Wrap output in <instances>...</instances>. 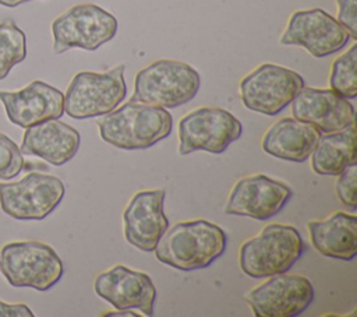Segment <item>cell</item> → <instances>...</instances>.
Instances as JSON below:
<instances>
[{
	"label": "cell",
	"instance_id": "cell-18",
	"mask_svg": "<svg viewBox=\"0 0 357 317\" xmlns=\"http://www.w3.org/2000/svg\"><path fill=\"white\" fill-rule=\"evenodd\" d=\"M81 135L74 127L59 119H47L26 127L20 149L22 154L61 166L75 156Z\"/></svg>",
	"mask_w": 357,
	"mask_h": 317
},
{
	"label": "cell",
	"instance_id": "cell-23",
	"mask_svg": "<svg viewBox=\"0 0 357 317\" xmlns=\"http://www.w3.org/2000/svg\"><path fill=\"white\" fill-rule=\"evenodd\" d=\"M329 87L346 99L357 96V45L353 43L343 54L336 57L331 67Z\"/></svg>",
	"mask_w": 357,
	"mask_h": 317
},
{
	"label": "cell",
	"instance_id": "cell-9",
	"mask_svg": "<svg viewBox=\"0 0 357 317\" xmlns=\"http://www.w3.org/2000/svg\"><path fill=\"white\" fill-rule=\"evenodd\" d=\"M243 124L229 110L202 106L191 110L178 121V154L194 151L222 154L241 137Z\"/></svg>",
	"mask_w": 357,
	"mask_h": 317
},
{
	"label": "cell",
	"instance_id": "cell-22",
	"mask_svg": "<svg viewBox=\"0 0 357 317\" xmlns=\"http://www.w3.org/2000/svg\"><path fill=\"white\" fill-rule=\"evenodd\" d=\"M26 57V38L13 20L0 24V80Z\"/></svg>",
	"mask_w": 357,
	"mask_h": 317
},
{
	"label": "cell",
	"instance_id": "cell-4",
	"mask_svg": "<svg viewBox=\"0 0 357 317\" xmlns=\"http://www.w3.org/2000/svg\"><path fill=\"white\" fill-rule=\"evenodd\" d=\"M199 87L201 75L194 67L184 61L160 59L137 73L130 101L173 109L194 99Z\"/></svg>",
	"mask_w": 357,
	"mask_h": 317
},
{
	"label": "cell",
	"instance_id": "cell-2",
	"mask_svg": "<svg viewBox=\"0 0 357 317\" xmlns=\"http://www.w3.org/2000/svg\"><path fill=\"white\" fill-rule=\"evenodd\" d=\"M96 126L105 142L134 151L151 148L165 140L172 133L173 117L165 108L128 101L102 116Z\"/></svg>",
	"mask_w": 357,
	"mask_h": 317
},
{
	"label": "cell",
	"instance_id": "cell-11",
	"mask_svg": "<svg viewBox=\"0 0 357 317\" xmlns=\"http://www.w3.org/2000/svg\"><path fill=\"white\" fill-rule=\"evenodd\" d=\"M350 39L347 29L335 17L315 7L294 11L279 42L301 46L314 57H326L342 50Z\"/></svg>",
	"mask_w": 357,
	"mask_h": 317
},
{
	"label": "cell",
	"instance_id": "cell-3",
	"mask_svg": "<svg viewBox=\"0 0 357 317\" xmlns=\"http://www.w3.org/2000/svg\"><path fill=\"white\" fill-rule=\"evenodd\" d=\"M305 243L290 225L269 223L240 246L238 264L251 278H268L287 272L304 254Z\"/></svg>",
	"mask_w": 357,
	"mask_h": 317
},
{
	"label": "cell",
	"instance_id": "cell-16",
	"mask_svg": "<svg viewBox=\"0 0 357 317\" xmlns=\"http://www.w3.org/2000/svg\"><path fill=\"white\" fill-rule=\"evenodd\" d=\"M291 113L294 119L312 124L324 134L356 123L354 106L332 89L303 87L291 101Z\"/></svg>",
	"mask_w": 357,
	"mask_h": 317
},
{
	"label": "cell",
	"instance_id": "cell-21",
	"mask_svg": "<svg viewBox=\"0 0 357 317\" xmlns=\"http://www.w3.org/2000/svg\"><path fill=\"white\" fill-rule=\"evenodd\" d=\"M311 168L321 176H337L356 163V126L319 137L311 152Z\"/></svg>",
	"mask_w": 357,
	"mask_h": 317
},
{
	"label": "cell",
	"instance_id": "cell-6",
	"mask_svg": "<svg viewBox=\"0 0 357 317\" xmlns=\"http://www.w3.org/2000/svg\"><path fill=\"white\" fill-rule=\"evenodd\" d=\"M124 71L126 66L119 64L103 73H77L64 94V113L84 120L114 110L127 95Z\"/></svg>",
	"mask_w": 357,
	"mask_h": 317
},
{
	"label": "cell",
	"instance_id": "cell-28",
	"mask_svg": "<svg viewBox=\"0 0 357 317\" xmlns=\"http://www.w3.org/2000/svg\"><path fill=\"white\" fill-rule=\"evenodd\" d=\"M103 317H107V316H138L137 313H134L131 309H123V310H117V311H107V313H103L102 314Z\"/></svg>",
	"mask_w": 357,
	"mask_h": 317
},
{
	"label": "cell",
	"instance_id": "cell-10",
	"mask_svg": "<svg viewBox=\"0 0 357 317\" xmlns=\"http://www.w3.org/2000/svg\"><path fill=\"white\" fill-rule=\"evenodd\" d=\"M64 193L61 179L33 172L15 183H0V208L17 221H42L59 207Z\"/></svg>",
	"mask_w": 357,
	"mask_h": 317
},
{
	"label": "cell",
	"instance_id": "cell-7",
	"mask_svg": "<svg viewBox=\"0 0 357 317\" xmlns=\"http://www.w3.org/2000/svg\"><path fill=\"white\" fill-rule=\"evenodd\" d=\"M117 32L113 14L96 4H75L52 22L53 52L61 54L73 47L96 50Z\"/></svg>",
	"mask_w": 357,
	"mask_h": 317
},
{
	"label": "cell",
	"instance_id": "cell-25",
	"mask_svg": "<svg viewBox=\"0 0 357 317\" xmlns=\"http://www.w3.org/2000/svg\"><path fill=\"white\" fill-rule=\"evenodd\" d=\"M335 190L339 201L354 211L357 207V163H351L337 175Z\"/></svg>",
	"mask_w": 357,
	"mask_h": 317
},
{
	"label": "cell",
	"instance_id": "cell-20",
	"mask_svg": "<svg viewBox=\"0 0 357 317\" xmlns=\"http://www.w3.org/2000/svg\"><path fill=\"white\" fill-rule=\"evenodd\" d=\"M310 239L322 256L343 261L354 260L357 254V218L346 212H335L325 221L307 223Z\"/></svg>",
	"mask_w": 357,
	"mask_h": 317
},
{
	"label": "cell",
	"instance_id": "cell-29",
	"mask_svg": "<svg viewBox=\"0 0 357 317\" xmlns=\"http://www.w3.org/2000/svg\"><path fill=\"white\" fill-rule=\"evenodd\" d=\"M26 1H33V0H0V4L1 6H6V7H17L22 3H26Z\"/></svg>",
	"mask_w": 357,
	"mask_h": 317
},
{
	"label": "cell",
	"instance_id": "cell-19",
	"mask_svg": "<svg viewBox=\"0 0 357 317\" xmlns=\"http://www.w3.org/2000/svg\"><path fill=\"white\" fill-rule=\"evenodd\" d=\"M319 137L321 131L312 124L294 117H282L264 134L261 147L271 156L289 162H304L310 158Z\"/></svg>",
	"mask_w": 357,
	"mask_h": 317
},
{
	"label": "cell",
	"instance_id": "cell-24",
	"mask_svg": "<svg viewBox=\"0 0 357 317\" xmlns=\"http://www.w3.org/2000/svg\"><path fill=\"white\" fill-rule=\"evenodd\" d=\"M24 156L18 145L6 134L0 133V179L15 177L24 169Z\"/></svg>",
	"mask_w": 357,
	"mask_h": 317
},
{
	"label": "cell",
	"instance_id": "cell-27",
	"mask_svg": "<svg viewBox=\"0 0 357 317\" xmlns=\"http://www.w3.org/2000/svg\"><path fill=\"white\" fill-rule=\"evenodd\" d=\"M0 317H33V313L24 303H4L0 300Z\"/></svg>",
	"mask_w": 357,
	"mask_h": 317
},
{
	"label": "cell",
	"instance_id": "cell-13",
	"mask_svg": "<svg viewBox=\"0 0 357 317\" xmlns=\"http://www.w3.org/2000/svg\"><path fill=\"white\" fill-rule=\"evenodd\" d=\"M291 196L293 191L286 183L262 173L252 175L234 184L227 197L225 212L268 221L287 205Z\"/></svg>",
	"mask_w": 357,
	"mask_h": 317
},
{
	"label": "cell",
	"instance_id": "cell-17",
	"mask_svg": "<svg viewBox=\"0 0 357 317\" xmlns=\"http://www.w3.org/2000/svg\"><path fill=\"white\" fill-rule=\"evenodd\" d=\"M0 102L8 120L24 128L64 115V94L39 80L14 92L0 91Z\"/></svg>",
	"mask_w": 357,
	"mask_h": 317
},
{
	"label": "cell",
	"instance_id": "cell-26",
	"mask_svg": "<svg viewBox=\"0 0 357 317\" xmlns=\"http://www.w3.org/2000/svg\"><path fill=\"white\" fill-rule=\"evenodd\" d=\"M337 21L347 29L351 39H357V6L356 0H336Z\"/></svg>",
	"mask_w": 357,
	"mask_h": 317
},
{
	"label": "cell",
	"instance_id": "cell-5",
	"mask_svg": "<svg viewBox=\"0 0 357 317\" xmlns=\"http://www.w3.org/2000/svg\"><path fill=\"white\" fill-rule=\"evenodd\" d=\"M0 270L14 288L49 290L63 277V261L53 247L36 240L10 242L1 247Z\"/></svg>",
	"mask_w": 357,
	"mask_h": 317
},
{
	"label": "cell",
	"instance_id": "cell-14",
	"mask_svg": "<svg viewBox=\"0 0 357 317\" xmlns=\"http://www.w3.org/2000/svg\"><path fill=\"white\" fill-rule=\"evenodd\" d=\"M93 289L116 310L135 309L144 316H153L158 292L146 272L117 264L96 277Z\"/></svg>",
	"mask_w": 357,
	"mask_h": 317
},
{
	"label": "cell",
	"instance_id": "cell-12",
	"mask_svg": "<svg viewBox=\"0 0 357 317\" xmlns=\"http://www.w3.org/2000/svg\"><path fill=\"white\" fill-rule=\"evenodd\" d=\"M314 300V288L308 278L298 274H276L245 295L254 316L296 317Z\"/></svg>",
	"mask_w": 357,
	"mask_h": 317
},
{
	"label": "cell",
	"instance_id": "cell-8",
	"mask_svg": "<svg viewBox=\"0 0 357 317\" xmlns=\"http://www.w3.org/2000/svg\"><path fill=\"white\" fill-rule=\"evenodd\" d=\"M304 87L303 77L283 66L264 63L241 78L238 95L251 112L276 116Z\"/></svg>",
	"mask_w": 357,
	"mask_h": 317
},
{
	"label": "cell",
	"instance_id": "cell-1",
	"mask_svg": "<svg viewBox=\"0 0 357 317\" xmlns=\"http://www.w3.org/2000/svg\"><path fill=\"white\" fill-rule=\"evenodd\" d=\"M227 244L225 230L206 221L192 219L173 225L159 239L155 257L176 270L192 271L209 267Z\"/></svg>",
	"mask_w": 357,
	"mask_h": 317
},
{
	"label": "cell",
	"instance_id": "cell-15",
	"mask_svg": "<svg viewBox=\"0 0 357 317\" xmlns=\"http://www.w3.org/2000/svg\"><path fill=\"white\" fill-rule=\"evenodd\" d=\"M165 198L163 189L138 191L131 197L123 212L124 236L131 246L148 253L155 250L169 228V218L163 209Z\"/></svg>",
	"mask_w": 357,
	"mask_h": 317
}]
</instances>
